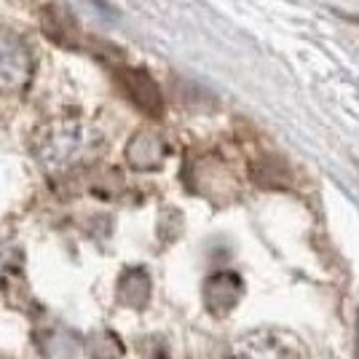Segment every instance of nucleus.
I'll list each match as a JSON object with an SVG mask.
<instances>
[{
	"mask_svg": "<svg viewBox=\"0 0 359 359\" xmlns=\"http://www.w3.org/2000/svg\"><path fill=\"white\" fill-rule=\"evenodd\" d=\"M123 83H126V91H129V97L137 107H142L150 118H161V110H164L161 91L153 83L150 75H145L142 70H126Z\"/></svg>",
	"mask_w": 359,
	"mask_h": 359,
	"instance_id": "nucleus-1",
	"label": "nucleus"
},
{
	"mask_svg": "<svg viewBox=\"0 0 359 359\" xmlns=\"http://www.w3.org/2000/svg\"><path fill=\"white\" fill-rule=\"evenodd\" d=\"M252 177L260 185H273V180H285V166L279 164L276 158H263V172L252 169Z\"/></svg>",
	"mask_w": 359,
	"mask_h": 359,
	"instance_id": "nucleus-2",
	"label": "nucleus"
}]
</instances>
